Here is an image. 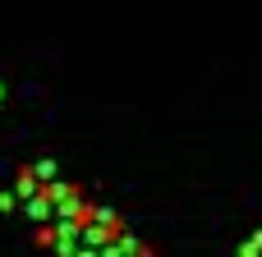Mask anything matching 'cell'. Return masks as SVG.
<instances>
[{"mask_svg":"<svg viewBox=\"0 0 262 257\" xmlns=\"http://www.w3.org/2000/svg\"><path fill=\"white\" fill-rule=\"evenodd\" d=\"M23 212H28V221H37V225H51V216H55V202L41 193V198H32V202H23Z\"/></svg>","mask_w":262,"mask_h":257,"instance_id":"obj_1","label":"cell"},{"mask_svg":"<svg viewBox=\"0 0 262 257\" xmlns=\"http://www.w3.org/2000/svg\"><path fill=\"white\" fill-rule=\"evenodd\" d=\"M32 175L41 179V189H46V184H55V161H37V166H32Z\"/></svg>","mask_w":262,"mask_h":257,"instance_id":"obj_2","label":"cell"},{"mask_svg":"<svg viewBox=\"0 0 262 257\" xmlns=\"http://www.w3.org/2000/svg\"><path fill=\"white\" fill-rule=\"evenodd\" d=\"M14 207H18V193H5L0 189V212H14Z\"/></svg>","mask_w":262,"mask_h":257,"instance_id":"obj_3","label":"cell"},{"mask_svg":"<svg viewBox=\"0 0 262 257\" xmlns=\"http://www.w3.org/2000/svg\"><path fill=\"white\" fill-rule=\"evenodd\" d=\"M0 101H5V83H0Z\"/></svg>","mask_w":262,"mask_h":257,"instance_id":"obj_4","label":"cell"}]
</instances>
